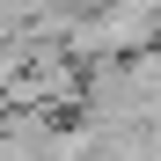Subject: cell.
<instances>
[{
  "label": "cell",
  "instance_id": "cell-1",
  "mask_svg": "<svg viewBox=\"0 0 161 161\" xmlns=\"http://www.w3.org/2000/svg\"><path fill=\"white\" fill-rule=\"evenodd\" d=\"M22 66V51H0V73H15ZM0 103H8V88H0Z\"/></svg>",
  "mask_w": 161,
  "mask_h": 161
}]
</instances>
